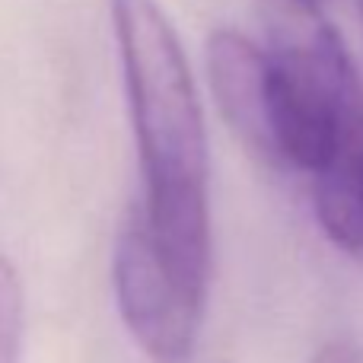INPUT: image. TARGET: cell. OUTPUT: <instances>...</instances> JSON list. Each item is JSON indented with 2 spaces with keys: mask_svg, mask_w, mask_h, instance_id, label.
I'll use <instances>...</instances> for the list:
<instances>
[{
  "mask_svg": "<svg viewBox=\"0 0 363 363\" xmlns=\"http://www.w3.org/2000/svg\"><path fill=\"white\" fill-rule=\"evenodd\" d=\"M313 4H322V6H325V4H328V0H313Z\"/></svg>",
  "mask_w": 363,
  "mask_h": 363,
  "instance_id": "obj_9",
  "label": "cell"
},
{
  "mask_svg": "<svg viewBox=\"0 0 363 363\" xmlns=\"http://www.w3.org/2000/svg\"><path fill=\"white\" fill-rule=\"evenodd\" d=\"M309 363H363V354L354 345H345V341H332V345L319 347Z\"/></svg>",
  "mask_w": 363,
  "mask_h": 363,
  "instance_id": "obj_7",
  "label": "cell"
},
{
  "mask_svg": "<svg viewBox=\"0 0 363 363\" xmlns=\"http://www.w3.org/2000/svg\"><path fill=\"white\" fill-rule=\"evenodd\" d=\"M26 332V290L16 264L0 255V363H19Z\"/></svg>",
  "mask_w": 363,
  "mask_h": 363,
  "instance_id": "obj_6",
  "label": "cell"
},
{
  "mask_svg": "<svg viewBox=\"0 0 363 363\" xmlns=\"http://www.w3.org/2000/svg\"><path fill=\"white\" fill-rule=\"evenodd\" d=\"M112 281L131 338L153 363H188L201 335L207 290L191 284L160 252L140 204L128 211L115 239Z\"/></svg>",
  "mask_w": 363,
  "mask_h": 363,
  "instance_id": "obj_3",
  "label": "cell"
},
{
  "mask_svg": "<svg viewBox=\"0 0 363 363\" xmlns=\"http://www.w3.org/2000/svg\"><path fill=\"white\" fill-rule=\"evenodd\" d=\"M207 80L220 115L255 160L274 166L271 134V80L268 51L236 29H213L207 35Z\"/></svg>",
  "mask_w": 363,
  "mask_h": 363,
  "instance_id": "obj_4",
  "label": "cell"
},
{
  "mask_svg": "<svg viewBox=\"0 0 363 363\" xmlns=\"http://www.w3.org/2000/svg\"><path fill=\"white\" fill-rule=\"evenodd\" d=\"M357 10H360V19H363V0H357Z\"/></svg>",
  "mask_w": 363,
  "mask_h": 363,
  "instance_id": "obj_8",
  "label": "cell"
},
{
  "mask_svg": "<svg viewBox=\"0 0 363 363\" xmlns=\"http://www.w3.org/2000/svg\"><path fill=\"white\" fill-rule=\"evenodd\" d=\"M313 207L328 242L363 258V134L313 172Z\"/></svg>",
  "mask_w": 363,
  "mask_h": 363,
  "instance_id": "obj_5",
  "label": "cell"
},
{
  "mask_svg": "<svg viewBox=\"0 0 363 363\" xmlns=\"http://www.w3.org/2000/svg\"><path fill=\"white\" fill-rule=\"evenodd\" d=\"M277 169L319 172L363 134V80L341 32L313 0H262Z\"/></svg>",
  "mask_w": 363,
  "mask_h": 363,
  "instance_id": "obj_2",
  "label": "cell"
},
{
  "mask_svg": "<svg viewBox=\"0 0 363 363\" xmlns=\"http://www.w3.org/2000/svg\"><path fill=\"white\" fill-rule=\"evenodd\" d=\"M138 144L153 242L191 284L211 290V150L191 64L157 0H108Z\"/></svg>",
  "mask_w": 363,
  "mask_h": 363,
  "instance_id": "obj_1",
  "label": "cell"
}]
</instances>
